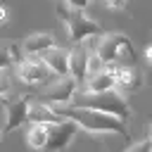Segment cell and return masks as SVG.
<instances>
[{"mask_svg": "<svg viewBox=\"0 0 152 152\" xmlns=\"http://www.w3.org/2000/svg\"><path fill=\"white\" fill-rule=\"evenodd\" d=\"M104 2V7H109V10H124L126 7V0H102Z\"/></svg>", "mask_w": 152, "mask_h": 152, "instance_id": "ffe728a7", "label": "cell"}, {"mask_svg": "<svg viewBox=\"0 0 152 152\" xmlns=\"http://www.w3.org/2000/svg\"><path fill=\"white\" fill-rule=\"evenodd\" d=\"M76 90H78V81H76L71 74L57 76V81L48 86L45 100H48L50 104H71L74 97H76Z\"/></svg>", "mask_w": 152, "mask_h": 152, "instance_id": "52a82bcc", "label": "cell"}, {"mask_svg": "<svg viewBox=\"0 0 152 152\" xmlns=\"http://www.w3.org/2000/svg\"><path fill=\"white\" fill-rule=\"evenodd\" d=\"M95 55L102 64H135V48L124 33H102L95 45Z\"/></svg>", "mask_w": 152, "mask_h": 152, "instance_id": "277c9868", "label": "cell"}, {"mask_svg": "<svg viewBox=\"0 0 152 152\" xmlns=\"http://www.w3.org/2000/svg\"><path fill=\"white\" fill-rule=\"evenodd\" d=\"M69 74L81 83H86L88 74H90V50L83 43H76V48L69 52Z\"/></svg>", "mask_w": 152, "mask_h": 152, "instance_id": "30bf717a", "label": "cell"}, {"mask_svg": "<svg viewBox=\"0 0 152 152\" xmlns=\"http://www.w3.org/2000/svg\"><path fill=\"white\" fill-rule=\"evenodd\" d=\"M83 90H93V93H100V90H112L116 88V76H114V66L112 64H102L100 69H95L93 74H88Z\"/></svg>", "mask_w": 152, "mask_h": 152, "instance_id": "8fae6325", "label": "cell"}, {"mask_svg": "<svg viewBox=\"0 0 152 152\" xmlns=\"http://www.w3.org/2000/svg\"><path fill=\"white\" fill-rule=\"evenodd\" d=\"M71 104H78V107H90V109H97V112H104V114H112V116H119L124 121L131 119L133 109L131 104L126 102V97L121 95V90L112 88V90H100V93H93V90H76V97Z\"/></svg>", "mask_w": 152, "mask_h": 152, "instance_id": "7a4b0ae2", "label": "cell"}, {"mask_svg": "<svg viewBox=\"0 0 152 152\" xmlns=\"http://www.w3.org/2000/svg\"><path fill=\"white\" fill-rule=\"evenodd\" d=\"M10 86H12V81H10V71H7V69H0V97L10 90Z\"/></svg>", "mask_w": 152, "mask_h": 152, "instance_id": "ac0fdd59", "label": "cell"}, {"mask_svg": "<svg viewBox=\"0 0 152 152\" xmlns=\"http://www.w3.org/2000/svg\"><path fill=\"white\" fill-rule=\"evenodd\" d=\"M55 45H57V38H55L52 33H48V31H43V33H31V36L21 43L24 55H43L45 50H50V48H55Z\"/></svg>", "mask_w": 152, "mask_h": 152, "instance_id": "4fadbf2b", "label": "cell"}, {"mask_svg": "<svg viewBox=\"0 0 152 152\" xmlns=\"http://www.w3.org/2000/svg\"><path fill=\"white\" fill-rule=\"evenodd\" d=\"M147 135H150V138H152V124H150V128H147Z\"/></svg>", "mask_w": 152, "mask_h": 152, "instance_id": "cb8c5ba5", "label": "cell"}, {"mask_svg": "<svg viewBox=\"0 0 152 152\" xmlns=\"http://www.w3.org/2000/svg\"><path fill=\"white\" fill-rule=\"evenodd\" d=\"M7 52H10V57H12V64H19L26 55H24V48L19 45V43H12V45H7Z\"/></svg>", "mask_w": 152, "mask_h": 152, "instance_id": "e0dca14e", "label": "cell"}, {"mask_svg": "<svg viewBox=\"0 0 152 152\" xmlns=\"http://www.w3.org/2000/svg\"><path fill=\"white\" fill-rule=\"evenodd\" d=\"M7 17H10V10H7V5H0V26L7 21Z\"/></svg>", "mask_w": 152, "mask_h": 152, "instance_id": "7402d4cb", "label": "cell"}, {"mask_svg": "<svg viewBox=\"0 0 152 152\" xmlns=\"http://www.w3.org/2000/svg\"><path fill=\"white\" fill-rule=\"evenodd\" d=\"M69 7H76V10H86L90 5V0H64Z\"/></svg>", "mask_w": 152, "mask_h": 152, "instance_id": "44dd1931", "label": "cell"}, {"mask_svg": "<svg viewBox=\"0 0 152 152\" xmlns=\"http://www.w3.org/2000/svg\"><path fill=\"white\" fill-rule=\"evenodd\" d=\"M10 64H12V57H10L7 48H0V69H10Z\"/></svg>", "mask_w": 152, "mask_h": 152, "instance_id": "d6986e66", "label": "cell"}, {"mask_svg": "<svg viewBox=\"0 0 152 152\" xmlns=\"http://www.w3.org/2000/svg\"><path fill=\"white\" fill-rule=\"evenodd\" d=\"M112 66H114V76H116V90L131 93V90L142 88V83H145L142 69H138L135 64H112Z\"/></svg>", "mask_w": 152, "mask_h": 152, "instance_id": "9c48e42d", "label": "cell"}, {"mask_svg": "<svg viewBox=\"0 0 152 152\" xmlns=\"http://www.w3.org/2000/svg\"><path fill=\"white\" fill-rule=\"evenodd\" d=\"M62 116L52 109L50 102H33L28 107V121H40V124H57Z\"/></svg>", "mask_w": 152, "mask_h": 152, "instance_id": "5bb4252c", "label": "cell"}, {"mask_svg": "<svg viewBox=\"0 0 152 152\" xmlns=\"http://www.w3.org/2000/svg\"><path fill=\"white\" fill-rule=\"evenodd\" d=\"M78 131V124L74 119L62 116L57 124H48V145L45 150H64Z\"/></svg>", "mask_w": 152, "mask_h": 152, "instance_id": "8992f818", "label": "cell"}, {"mask_svg": "<svg viewBox=\"0 0 152 152\" xmlns=\"http://www.w3.org/2000/svg\"><path fill=\"white\" fill-rule=\"evenodd\" d=\"M26 142L33 150H45V145H48V124L31 121V128L26 131Z\"/></svg>", "mask_w": 152, "mask_h": 152, "instance_id": "9a60e30c", "label": "cell"}, {"mask_svg": "<svg viewBox=\"0 0 152 152\" xmlns=\"http://www.w3.org/2000/svg\"><path fill=\"white\" fill-rule=\"evenodd\" d=\"M17 74H19V81L21 83H28V86H38V83H45L52 71L48 69V64L36 57V55H26L19 64H17Z\"/></svg>", "mask_w": 152, "mask_h": 152, "instance_id": "5b68a950", "label": "cell"}, {"mask_svg": "<svg viewBox=\"0 0 152 152\" xmlns=\"http://www.w3.org/2000/svg\"><path fill=\"white\" fill-rule=\"evenodd\" d=\"M52 109L59 116L74 119L78 128H83L90 135H102V133H116V135H128V126L124 119L90 109V107H78V104H52Z\"/></svg>", "mask_w": 152, "mask_h": 152, "instance_id": "6da1fadb", "label": "cell"}, {"mask_svg": "<svg viewBox=\"0 0 152 152\" xmlns=\"http://www.w3.org/2000/svg\"><path fill=\"white\" fill-rule=\"evenodd\" d=\"M57 14L62 17L64 26H66V33H69V40L76 45V43H86L88 38H100L104 31L102 26L90 19L83 10H76V7H69L64 0L57 5Z\"/></svg>", "mask_w": 152, "mask_h": 152, "instance_id": "3957f363", "label": "cell"}, {"mask_svg": "<svg viewBox=\"0 0 152 152\" xmlns=\"http://www.w3.org/2000/svg\"><path fill=\"white\" fill-rule=\"evenodd\" d=\"M145 57H147V62L152 64V45H147V50H145Z\"/></svg>", "mask_w": 152, "mask_h": 152, "instance_id": "603a6c76", "label": "cell"}, {"mask_svg": "<svg viewBox=\"0 0 152 152\" xmlns=\"http://www.w3.org/2000/svg\"><path fill=\"white\" fill-rule=\"evenodd\" d=\"M40 59L48 64V69L52 71V76H66L69 74V50L64 48H50L40 55Z\"/></svg>", "mask_w": 152, "mask_h": 152, "instance_id": "7c38bea8", "label": "cell"}, {"mask_svg": "<svg viewBox=\"0 0 152 152\" xmlns=\"http://www.w3.org/2000/svg\"><path fill=\"white\" fill-rule=\"evenodd\" d=\"M0 135H2V133H0Z\"/></svg>", "mask_w": 152, "mask_h": 152, "instance_id": "d4e9b609", "label": "cell"}, {"mask_svg": "<svg viewBox=\"0 0 152 152\" xmlns=\"http://www.w3.org/2000/svg\"><path fill=\"white\" fill-rule=\"evenodd\" d=\"M128 150H131V152H152V138L147 135V138H142V140H138V142H131Z\"/></svg>", "mask_w": 152, "mask_h": 152, "instance_id": "2e32d148", "label": "cell"}, {"mask_svg": "<svg viewBox=\"0 0 152 152\" xmlns=\"http://www.w3.org/2000/svg\"><path fill=\"white\" fill-rule=\"evenodd\" d=\"M0 102H2L5 109H7V121H5V126H2V133H12V131H17L19 126H24V124L28 121V107H31V97H28V95H24V97H19V100H7V97L2 95Z\"/></svg>", "mask_w": 152, "mask_h": 152, "instance_id": "ba28073f", "label": "cell"}]
</instances>
